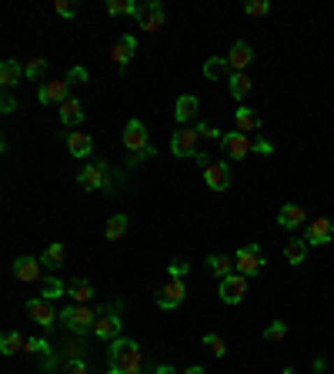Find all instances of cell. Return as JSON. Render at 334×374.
Segmentation results:
<instances>
[{"label": "cell", "mask_w": 334, "mask_h": 374, "mask_svg": "<svg viewBox=\"0 0 334 374\" xmlns=\"http://www.w3.org/2000/svg\"><path fill=\"white\" fill-rule=\"evenodd\" d=\"M304 257H307V240L304 238L284 244V261H288V264H304Z\"/></svg>", "instance_id": "obj_31"}, {"label": "cell", "mask_w": 334, "mask_h": 374, "mask_svg": "<svg viewBox=\"0 0 334 374\" xmlns=\"http://www.w3.org/2000/svg\"><path fill=\"white\" fill-rule=\"evenodd\" d=\"M224 60L231 64V71H234V74H247V64L254 60V50H251L247 41H234V44H231V54Z\"/></svg>", "instance_id": "obj_18"}, {"label": "cell", "mask_w": 334, "mask_h": 374, "mask_svg": "<svg viewBox=\"0 0 334 374\" xmlns=\"http://www.w3.org/2000/svg\"><path fill=\"white\" fill-rule=\"evenodd\" d=\"M198 131L194 127H181L177 134L170 137V154L174 157H198Z\"/></svg>", "instance_id": "obj_9"}, {"label": "cell", "mask_w": 334, "mask_h": 374, "mask_svg": "<svg viewBox=\"0 0 334 374\" xmlns=\"http://www.w3.org/2000/svg\"><path fill=\"white\" fill-rule=\"evenodd\" d=\"M181 374H204V368H201V364H191V368H187V371H181Z\"/></svg>", "instance_id": "obj_49"}, {"label": "cell", "mask_w": 334, "mask_h": 374, "mask_svg": "<svg viewBox=\"0 0 334 374\" xmlns=\"http://www.w3.org/2000/svg\"><path fill=\"white\" fill-rule=\"evenodd\" d=\"M201 341H204V347H211L214 358H224V354H228V345H224V338H221V334H204Z\"/></svg>", "instance_id": "obj_37"}, {"label": "cell", "mask_w": 334, "mask_h": 374, "mask_svg": "<svg viewBox=\"0 0 334 374\" xmlns=\"http://www.w3.org/2000/svg\"><path fill=\"white\" fill-rule=\"evenodd\" d=\"M121 301H114V304H104V311H101V317H97V324H94V334L101 338V341H117L121 338Z\"/></svg>", "instance_id": "obj_4"}, {"label": "cell", "mask_w": 334, "mask_h": 374, "mask_svg": "<svg viewBox=\"0 0 334 374\" xmlns=\"http://www.w3.org/2000/svg\"><path fill=\"white\" fill-rule=\"evenodd\" d=\"M307 224V210L301 204H284V208L277 210V227H284V231H294V227Z\"/></svg>", "instance_id": "obj_19"}, {"label": "cell", "mask_w": 334, "mask_h": 374, "mask_svg": "<svg viewBox=\"0 0 334 374\" xmlns=\"http://www.w3.org/2000/svg\"><path fill=\"white\" fill-rule=\"evenodd\" d=\"M67 298H71V304H91L94 301V285L91 281H84V278H77V281L67 285Z\"/></svg>", "instance_id": "obj_22"}, {"label": "cell", "mask_w": 334, "mask_h": 374, "mask_svg": "<svg viewBox=\"0 0 334 374\" xmlns=\"http://www.w3.org/2000/svg\"><path fill=\"white\" fill-rule=\"evenodd\" d=\"M304 240H307V247H324V244H331L334 240V221L331 217H314V221H307Z\"/></svg>", "instance_id": "obj_8"}, {"label": "cell", "mask_w": 334, "mask_h": 374, "mask_svg": "<svg viewBox=\"0 0 334 374\" xmlns=\"http://www.w3.org/2000/svg\"><path fill=\"white\" fill-rule=\"evenodd\" d=\"M67 94H71V84H67V80H47V84H41V90H37V101H41V104H64V101H71Z\"/></svg>", "instance_id": "obj_16"}, {"label": "cell", "mask_w": 334, "mask_h": 374, "mask_svg": "<svg viewBox=\"0 0 334 374\" xmlns=\"http://www.w3.org/2000/svg\"><path fill=\"white\" fill-rule=\"evenodd\" d=\"M208 268H211V274H214V278H221V281H224L228 274H234V271H238L231 254H211V257H208Z\"/></svg>", "instance_id": "obj_26"}, {"label": "cell", "mask_w": 334, "mask_h": 374, "mask_svg": "<svg viewBox=\"0 0 334 374\" xmlns=\"http://www.w3.org/2000/svg\"><path fill=\"white\" fill-rule=\"evenodd\" d=\"M268 10H271L268 0H247V3H244V14L247 17H268Z\"/></svg>", "instance_id": "obj_39"}, {"label": "cell", "mask_w": 334, "mask_h": 374, "mask_svg": "<svg viewBox=\"0 0 334 374\" xmlns=\"http://www.w3.org/2000/svg\"><path fill=\"white\" fill-rule=\"evenodd\" d=\"M184 298H187L184 281H181V278H170V281H167V285L157 291V308H161V311H174V308H177Z\"/></svg>", "instance_id": "obj_12"}, {"label": "cell", "mask_w": 334, "mask_h": 374, "mask_svg": "<svg viewBox=\"0 0 334 374\" xmlns=\"http://www.w3.org/2000/svg\"><path fill=\"white\" fill-rule=\"evenodd\" d=\"M107 240H121L127 234V214H114L110 221H107Z\"/></svg>", "instance_id": "obj_33"}, {"label": "cell", "mask_w": 334, "mask_h": 374, "mask_svg": "<svg viewBox=\"0 0 334 374\" xmlns=\"http://www.w3.org/2000/svg\"><path fill=\"white\" fill-rule=\"evenodd\" d=\"M281 374H294V368H284V371H281Z\"/></svg>", "instance_id": "obj_50"}, {"label": "cell", "mask_w": 334, "mask_h": 374, "mask_svg": "<svg viewBox=\"0 0 334 374\" xmlns=\"http://www.w3.org/2000/svg\"><path fill=\"white\" fill-rule=\"evenodd\" d=\"M151 374H177L170 364H161V368H151Z\"/></svg>", "instance_id": "obj_48"}, {"label": "cell", "mask_w": 334, "mask_h": 374, "mask_svg": "<svg viewBox=\"0 0 334 374\" xmlns=\"http://www.w3.org/2000/svg\"><path fill=\"white\" fill-rule=\"evenodd\" d=\"M0 110H3V114H14V110H17V101L10 97V94H3V101H0Z\"/></svg>", "instance_id": "obj_45"}, {"label": "cell", "mask_w": 334, "mask_h": 374, "mask_svg": "<svg viewBox=\"0 0 334 374\" xmlns=\"http://www.w3.org/2000/svg\"><path fill=\"white\" fill-rule=\"evenodd\" d=\"M198 97H194V94H181V97H177V104H174V120H177V124H187V120H194L198 117Z\"/></svg>", "instance_id": "obj_21"}, {"label": "cell", "mask_w": 334, "mask_h": 374, "mask_svg": "<svg viewBox=\"0 0 334 374\" xmlns=\"http://www.w3.org/2000/svg\"><path fill=\"white\" fill-rule=\"evenodd\" d=\"M27 315H31V321H37L41 328H54V321H61V315L50 308V301L47 298H31L27 301Z\"/></svg>", "instance_id": "obj_14"}, {"label": "cell", "mask_w": 334, "mask_h": 374, "mask_svg": "<svg viewBox=\"0 0 334 374\" xmlns=\"http://www.w3.org/2000/svg\"><path fill=\"white\" fill-rule=\"evenodd\" d=\"M64 374H87V361L80 358V361H71L67 368H64Z\"/></svg>", "instance_id": "obj_44"}, {"label": "cell", "mask_w": 334, "mask_h": 374, "mask_svg": "<svg viewBox=\"0 0 334 374\" xmlns=\"http://www.w3.org/2000/svg\"><path fill=\"white\" fill-rule=\"evenodd\" d=\"M101 311H104V304H101V308H94V304H67V308L61 311V321H64V328L67 331L87 334V331H94Z\"/></svg>", "instance_id": "obj_2"}, {"label": "cell", "mask_w": 334, "mask_h": 374, "mask_svg": "<svg viewBox=\"0 0 334 374\" xmlns=\"http://www.w3.org/2000/svg\"><path fill=\"white\" fill-rule=\"evenodd\" d=\"M221 150L228 154L231 161H241V157H247L254 150V141L247 134H241V131H231V134L221 137Z\"/></svg>", "instance_id": "obj_10"}, {"label": "cell", "mask_w": 334, "mask_h": 374, "mask_svg": "<svg viewBox=\"0 0 334 374\" xmlns=\"http://www.w3.org/2000/svg\"><path fill=\"white\" fill-rule=\"evenodd\" d=\"M64 80H67V84H87V71H84V67H74Z\"/></svg>", "instance_id": "obj_43"}, {"label": "cell", "mask_w": 334, "mask_h": 374, "mask_svg": "<svg viewBox=\"0 0 334 374\" xmlns=\"http://www.w3.org/2000/svg\"><path fill=\"white\" fill-rule=\"evenodd\" d=\"M0 84H3V90L20 84V64H17V60H3V64H0Z\"/></svg>", "instance_id": "obj_30"}, {"label": "cell", "mask_w": 334, "mask_h": 374, "mask_svg": "<svg viewBox=\"0 0 334 374\" xmlns=\"http://www.w3.org/2000/svg\"><path fill=\"white\" fill-rule=\"evenodd\" d=\"M80 358H84V345H80V341H64L61 351L54 354V368H57V364L67 368L71 361H80Z\"/></svg>", "instance_id": "obj_23"}, {"label": "cell", "mask_w": 334, "mask_h": 374, "mask_svg": "<svg viewBox=\"0 0 334 374\" xmlns=\"http://www.w3.org/2000/svg\"><path fill=\"white\" fill-rule=\"evenodd\" d=\"M251 87H254V80H251V74H231L228 80V90L234 101H244L247 94H251Z\"/></svg>", "instance_id": "obj_27"}, {"label": "cell", "mask_w": 334, "mask_h": 374, "mask_svg": "<svg viewBox=\"0 0 334 374\" xmlns=\"http://www.w3.org/2000/svg\"><path fill=\"white\" fill-rule=\"evenodd\" d=\"M234 268H238V274H244V278H258L261 268H268V261H264L258 244H244V247L234 251Z\"/></svg>", "instance_id": "obj_5"}, {"label": "cell", "mask_w": 334, "mask_h": 374, "mask_svg": "<svg viewBox=\"0 0 334 374\" xmlns=\"http://www.w3.org/2000/svg\"><path fill=\"white\" fill-rule=\"evenodd\" d=\"M80 120H84V104L74 101V97H71V101H64L61 104V124L64 127H77Z\"/></svg>", "instance_id": "obj_24"}, {"label": "cell", "mask_w": 334, "mask_h": 374, "mask_svg": "<svg viewBox=\"0 0 334 374\" xmlns=\"http://www.w3.org/2000/svg\"><path fill=\"white\" fill-rule=\"evenodd\" d=\"M107 14H110V17L137 14V3H134V0H107Z\"/></svg>", "instance_id": "obj_35"}, {"label": "cell", "mask_w": 334, "mask_h": 374, "mask_svg": "<svg viewBox=\"0 0 334 374\" xmlns=\"http://www.w3.org/2000/svg\"><path fill=\"white\" fill-rule=\"evenodd\" d=\"M64 257H67V247H64L61 240H57V244H50L44 254H41V264H44V268H61Z\"/></svg>", "instance_id": "obj_32"}, {"label": "cell", "mask_w": 334, "mask_h": 374, "mask_svg": "<svg viewBox=\"0 0 334 374\" xmlns=\"http://www.w3.org/2000/svg\"><path fill=\"white\" fill-rule=\"evenodd\" d=\"M107 374H114V371H107Z\"/></svg>", "instance_id": "obj_51"}, {"label": "cell", "mask_w": 334, "mask_h": 374, "mask_svg": "<svg viewBox=\"0 0 334 374\" xmlns=\"http://www.w3.org/2000/svg\"><path fill=\"white\" fill-rule=\"evenodd\" d=\"M124 148L131 150V154H147V150H154L151 137H147V127H144L140 120H127V127H124Z\"/></svg>", "instance_id": "obj_7"}, {"label": "cell", "mask_w": 334, "mask_h": 374, "mask_svg": "<svg viewBox=\"0 0 334 374\" xmlns=\"http://www.w3.org/2000/svg\"><path fill=\"white\" fill-rule=\"evenodd\" d=\"M54 10L61 17H77V3H71V0H54Z\"/></svg>", "instance_id": "obj_42"}, {"label": "cell", "mask_w": 334, "mask_h": 374, "mask_svg": "<svg viewBox=\"0 0 334 374\" xmlns=\"http://www.w3.org/2000/svg\"><path fill=\"white\" fill-rule=\"evenodd\" d=\"M284 338H288V324H284V321H271V324L264 328V341H274V345H277V341H284Z\"/></svg>", "instance_id": "obj_36"}, {"label": "cell", "mask_w": 334, "mask_h": 374, "mask_svg": "<svg viewBox=\"0 0 334 374\" xmlns=\"http://www.w3.org/2000/svg\"><path fill=\"white\" fill-rule=\"evenodd\" d=\"M194 131H198L201 141H221V137H224L221 131H217V127H211V124H198Z\"/></svg>", "instance_id": "obj_40"}, {"label": "cell", "mask_w": 334, "mask_h": 374, "mask_svg": "<svg viewBox=\"0 0 334 374\" xmlns=\"http://www.w3.org/2000/svg\"><path fill=\"white\" fill-rule=\"evenodd\" d=\"M77 184L84 187V191H114L117 184H121V178L117 174H110V167L104 164V161H94V164H84L80 171H77Z\"/></svg>", "instance_id": "obj_3"}, {"label": "cell", "mask_w": 334, "mask_h": 374, "mask_svg": "<svg viewBox=\"0 0 334 374\" xmlns=\"http://www.w3.org/2000/svg\"><path fill=\"white\" fill-rule=\"evenodd\" d=\"M154 154H157V150H147V154H131V161H127V167H137L140 161H151Z\"/></svg>", "instance_id": "obj_46"}, {"label": "cell", "mask_w": 334, "mask_h": 374, "mask_svg": "<svg viewBox=\"0 0 334 374\" xmlns=\"http://www.w3.org/2000/svg\"><path fill=\"white\" fill-rule=\"evenodd\" d=\"M187 261H181V257H174V261H170V268H167V274H170V278H181L184 281V274H187Z\"/></svg>", "instance_id": "obj_41"}, {"label": "cell", "mask_w": 334, "mask_h": 374, "mask_svg": "<svg viewBox=\"0 0 334 374\" xmlns=\"http://www.w3.org/2000/svg\"><path fill=\"white\" fill-rule=\"evenodd\" d=\"M314 374H321V371H314Z\"/></svg>", "instance_id": "obj_52"}, {"label": "cell", "mask_w": 334, "mask_h": 374, "mask_svg": "<svg viewBox=\"0 0 334 374\" xmlns=\"http://www.w3.org/2000/svg\"><path fill=\"white\" fill-rule=\"evenodd\" d=\"M231 74H234L231 64L228 60H221V57H214V60L204 64V77H208V80H231Z\"/></svg>", "instance_id": "obj_29"}, {"label": "cell", "mask_w": 334, "mask_h": 374, "mask_svg": "<svg viewBox=\"0 0 334 374\" xmlns=\"http://www.w3.org/2000/svg\"><path fill=\"white\" fill-rule=\"evenodd\" d=\"M271 150H274L271 141H264V137H261V141H254V154H271Z\"/></svg>", "instance_id": "obj_47"}, {"label": "cell", "mask_w": 334, "mask_h": 374, "mask_svg": "<svg viewBox=\"0 0 334 374\" xmlns=\"http://www.w3.org/2000/svg\"><path fill=\"white\" fill-rule=\"evenodd\" d=\"M244 294H247V278L244 274H228L224 281H221V301L224 304H241L244 301Z\"/></svg>", "instance_id": "obj_13"}, {"label": "cell", "mask_w": 334, "mask_h": 374, "mask_svg": "<svg viewBox=\"0 0 334 374\" xmlns=\"http://www.w3.org/2000/svg\"><path fill=\"white\" fill-rule=\"evenodd\" d=\"M110 371L114 374H140L144 371V354L134 338H117L110 345Z\"/></svg>", "instance_id": "obj_1"}, {"label": "cell", "mask_w": 334, "mask_h": 374, "mask_svg": "<svg viewBox=\"0 0 334 374\" xmlns=\"http://www.w3.org/2000/svg\"><path fill=\"white\" fill-rule=\"evenodd\" d=\"M61 294H67V285H61L57 278H44L41 281V298L54 301V298H61Z\"/></svg>", "instance_id": "obj_34"}, {"label": "cell", "mask_w": 334, "mask_h": 374, "mask_svg": "<svg viewBox=\"0 0 334 374\" xmlns=\"http://www.w3.org/2000/svg\"><path fill=\"white\" fill-rule=\"evenodd\" d=\"M14 278L17 281H27V285L44 281V264H41L37 257H17L14 261Z\"/></svg>", "instance_id": "obj_17"}, {"label": "cell", "mask_w": 334, "mask_h": 374, "mask_svg": "<svg viewBox=\"0 0 334 374\" xmlns=\"http://www.w3.org/2000/svg\"><path fill=\"white\" fill-rule=\"evenodd\" d=\"M67 150L74 154V157H87L94 150V141H91V134H67Z\"/></svg>", "instance_id": "obj_28"}, {"label": "cell", "mask_w": 334, "mask_h": 374, "mask_svg": "<svg viewBox=\"0 0 334 374\" xmlns=\"http://www.w3.org/2000/svg\"><path fill=\"white\" fill-rule=\"evenodd\" d=\"M44 71H47V60L44 57H31L27 64H24V77H27V80H37Z\"/></svg>", "instance_id": "obj_38"}, {"label": "cell", "mask_w": 334, "mask_h": 374, "mask_svg": "<svg viewBox=\"0 0 334 374\" xmlns=\"http://www.w3.org/2000/svg\"><path fill=\"white\" fill-rule=\"evenodd\" d=\"M204 184L211 187L214 194L228 191V187H231V167H228V161H211V164L204 167Z\"/></svg>", "instance_id": "obj_11"}, {"label": "cell", "mask_w": 334, "mask_h": 374, "mask_svg": "<svg viewBox=\"0 0 334 374\" xmlns=\"http://www.w3.org/2000/svg\"><path fill=\"white\" fill-rule=\"evenodd\" d=\"M137 27H144L147 34H157V30L164 27V7L157 3V0H144V3H137Z\"/></svg>", "instance_id": "obj_6"}, {"label": "cell", "mask_w": 334, "mask_h": 374, "mask_svg": "<svg viewBox=\"0 0 334 374\" xmlns=\"http://www.w3.org/2000/svg\"><path fill=\"white\" fill-rule=\"evenodd\" d=\"M234 131H241V134H254V131H261V117L258 110H251V107H238L234 110Z\"/></svg>", "instance_id": "obj_20"}, {"label": "cell", "mask_w": 334, "mask_h": 374, "mask_svg": "<svg viewBox=\"0 0 334 374\" xmlns=\"http://www.w3.org/2000/svg\"><path fill=\"white\" fill-rule=\"evenodd\" d=\"M17 351H27V338L20 334V331H7L3 338H0V354H17Z\"/></svg>", "instance_id": "obj_25"}, {"label": "cell", "mask_w": 334, "mask_h": 374, "mask_svg": "<svg viewBox=\"0 0 334 374\" xmlns=\"http://www.w3.org/2000/svg\"><path fill=\"white\" fill-rule=\"evenodd\" d=\"M137 50V37L134 34H124V37H117V44L110 47V57H114V64H117V71H127V64H131V57H134Z\"/></svg>", "instance_id": "obj_15"}]
</instances>
